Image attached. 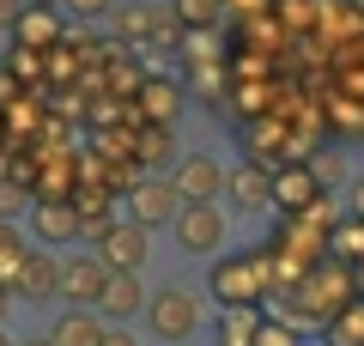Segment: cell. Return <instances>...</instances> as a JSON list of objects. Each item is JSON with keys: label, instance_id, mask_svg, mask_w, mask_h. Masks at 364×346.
Wrapping results in <instances>:
<instances>
[{"label": "cell", "instance_id": "obj_1", "mask_svg": "<svg viewBox=\"0 0 364 346\" xmlns=\"http://www.w3.org/2000/svg\"><path fill=\"white\" fill-rule=\"evenodd\" d=\"M207 285H213V298H219L225 310L255 304V298L267 292V285H261V256H219L213 273H207Z\"/></svg>", "mask_w": 364, "mask_h": 346}, {"label": "cell", "instance_id": "obj_2", "mask_svg": "<svg viewBox=\"0 0 364 346\" xmlns=\"http://www.w3.org/2000/svg\"><path fill=\"white\" fill-rule=\"evenodd\" d=\"M170 231H176V243L188 249V256H219L225 243V213L213 201H182L176 219H170Z\"/></svg>", "mask_w": 364, "mask_h": 346}, {"label": "cell", "instance_id": "obj_3", "mask_svg": "<svg viewBox=\"0 0 364 346\" xmlns=\"http://www.w3.org/2000/svg\"><path fill=\"white\" fill-rule=\"evenodd\" d=\"M146 322H152V334L158 340H188V334L200 328V310H195V298L188 292H158V298H146Z\"/></svg>", "mask_w": 364, "mask_h": 346}, {"label": "cell", "instance_id": "obj_4", "mask_svg": "<svg viewBox=\"0 0 364 346\" xmlns=\"http://www.w3.org/2000/svg\"><path fill=\"white\" fill-rule=\"evenodd\" d=\"M104 280H109V268L97 256H73V261H61V285H55V298H67L73 310H97Z\"/></svg>", "mask_w": 364, "mask_h": 346}, {"label": "cell", "instance_id": "obj_5", "mask_svg": "<svg viewBox=\"0 0 364 346\" xmlns=\"http://www.w3.org/2000/svg\"><path fill=\"white\" fill-rule=\"evenodd\" d=\"M97 261H104L109 273H140V261H146V225H109L104 237H97Z\"/></svg>", "mask_w": 364, "mask_h": 346}, {"label": "cell", "instance_id": "obj_6", "mask_svg": "<svg viewBox=\"0 0 364 346\" xmlns=\"http://www.w3.org/2000/svg\"><path fill=\"white\" fill-rule=\"evenodd\" d=\"M128 206H134V225H170L176 219V206H182V194L170 189L164 177H146V182H134V194H128Z\"/></svg>", "mask_w": 364, "mask_h": 346}, {"label": "cell", "instance_id": "obj_7", "mask_svg": "<svg viewBox=\"0 0 364 346\" xmlns=\"http://www.w3.org/2000/svg\"><path fill=\"white\" fill-rule=\"evenodd\" d=\"M55 285H61V261H49L43 249H25V261H18V273H13V292L25 298V304H49Z\"/></svg>", "mask_w": 364, "mask_h": 346}, {"label": "cell", "instance_id": "obj_8", "mask_svg": "<svg viewBox=\"0 0 364 346\" xmlns=\"http://www.w3.org/2000/svg\"><path fill=\"white\" fill-rule=\"evenodd\" d=\"M170 189H176L182 201H213V194L225 189V170H219V158H207V152L182 158V164H176V177H170Z\"/></svg>", "mask_w": 364, "mask_h": 346}, {"label": "cell", "instance_id": "obj_9", "mask_svg": "<svg viewBox=\"0 0 364 346\" xmlns=\"http://www.w3.org/2000/svg\"><path fill=\"white\" fill-rule=\"evenodd\" d=\"M267 177H273V206H279L286 219H298L304 206H310L316 194H322V189H316V177H310L304 164H273Z\"/></svg>", "mask_w": 364, "mask_h": 346}, {"label": "cell", "instance_id": "obj_10", "mask_svg": "<svg viewBox=\"0 0 364 346\" xmlns=\"http://www.w3.org/2000/svg\"><path fill=\"white\" fill-rule=\"evenodd\" d=\"M140 310H146L140 273H109L104 292H97V316H104V322H128V316H140Z\"/></svg>", "mask_w": 364, "mask_h": 346}, {"label": "cell", "instance_id": "obj_11", "mask_svg": "<svg viewBox=\"0 0 364 346\" xmlns=\"http://www.w3.org/2000/svg\"><path fill=\"white\" fill-rule=\"evenodd\" d=\"M18 43H31V49H55L61 43V6H43V0H25L13 19Z\"/></svg>", "mask_w": 364, "mask_h": 346}, {"label": "cell", "instance_id": "obj_12", "mask_svg": "<svg viewBox=\"0 0 364 346\" xmlns=\"http://www.w3.org/2000/svg\"><path fill=\"white\" fill-rule=\"evenodd\" d=\"M225 194L237 201V213H267V206H273V177L261 164H243V170L225 177Z\"/></svg>", "mask_w": 364, "mask_h": 346}, {"label": "cell", "instance_id": "obj_13", "mask_svg": "<svg viewBox=\"0 0 364 346\" xmlns=\"http://www.w3.org/2000/svg\"><path fill=\"white\" fill-rule=\"evenodd\" d=\"M134 98H140V115L146 122H176V110H182V85L176 79H140V85H134Z\"/></svg>", "mask_w": 364, "mask_h": 346}, {"label": "cell", "instance_id": "obj_14", "mask_svg": "<svg viewBox=\"0 0 364 346\" xmlns=\"http://www.w3.org/2000/svg\"><path fill=\"white\" fill-rule=\"evenodd\" d=\"M31 225H37L43 243H67V237L79 231V206L73 201H37L31 206Z\"/></svg>", "mask_w": 364, "mask_h": 346}, {"label": "cell", "instance_id": "obj_15", "mask_svg": "<svg viewBox=\"0 0 364 346\" xmlns=\"http://www.w3.org/2000/svg\"><path fill=\"white\" fill-rule=\"evenodd\" d=\"M49 340L55 346H97V340H104V316H97V310H73V304H67V316L49 328Z\"/></svg>", "mask_w": 364, "mask_h": 346}, {"label": "cell", "instance_id": "obj_16", "mask_svg": "<svg viewBox=\"0 0 364 346\" xmlns=\"http://www.w3.org/2000/svg\"><path fill=\"white\" fill-rule=\"evenodd\" d=\"M328 346H364V298H352L328 316Z\"/></svg>", "mask_w": 364, "mask_h": 346}, {"label": "cell", "instance_id": "obj_17", "mask_svg": "<svg viewBox=\"0 0 364 346\" xmlns=\"http://www.w3.org/2000/svg\"><path fill=\"white\" fill-rule=\"evenodd\" d=\"M152 25H158V13H152V6H140V0H128V6L116 13V37L122 43H146V37H152Z\"/></svg>", "mask_w": 364, "mask_h": 346}, {"label": "cell", "instance_id": "obj_18", "mask_svg": "<svg viewBox=\"0 0 364 346\" xmlns=\"http://www.w3.org/2000/svg\"><path fill=\"white\" fill-rule=\"evenodd\" d=\"M18 261H25V237H18L13 219H0V285H13Z\"/></svg>", "mask_w": 364, "mask_h": 346}, {"label": "cell", "instance_id": "obj_19", "mask_svg": "<svg viewBox=\"0 0 364 346\" xmlns=\"http://www.w3.org/2000/svg\"><path fill=\"white\" fill-rule=\"evenodd\" d=\"M219 13H225V0H176V19L188 31H213V25H219Z\"/></svg>", "mask_w": 364, "mask_h": 346}, {"label": "cell", "instance_id": "obj_20", "mask_svg": "<svg viewBox=\"0 0 364 346\" xmlns=\"http://www.w3.org/2000/svg\"><path fill=\"white\" fill-rule=\"evenodd\" d=\"M328 243H334V249H340L346 261H364V219L352 213V219H346L340 231H328Z\"/></svg>", "mask_w": 364, "mask_h": 346}, {"label": "cell", "instance_id": "obj_21", "mask_svg": "<svg viewBox=\"0 0 364 346\" xmlns=\"http://www.w3.org/2000/svg\"><path fill=\"white\" fill-rule=\"evenodd\" d=\"M134 152H140L146 164H164V158H170V128H164V122H146V134H140Z\"/></svg>", "mask_w": 364, "mask_h": 346}, {"label": "cell", "instance_id": "obj_22", "mask_svg": "<svg viewBox=\"0 0 364 346\" xmlns=\"http://www.w3.org/2000/svg\"><path fill=\"white\" fill-rule=\"evenodd\" d=\"M304 170L316 177V189H334V182H346V158H340V152H316Z\"/></svg>", "mask_w": 364, "mask_h": 346}, {"label": "cell", "instance_id": "obj_23", "mask_svg": "<svg viewBox=\"0 0 364 346\" xmlns=\"http://www.w3.org/2000/svg\"><path fill=\"white\" fill-rule=\"evenodd\" d=\"M249 152H255V164H279V128H249Z\"/></svg>", "mask_w": 364, "mask_h": 346}, {"label": "cell", "instance_id": "obj_24", "mask_svg": "<svg viewBox=\"0 0 364 346\" xmlns=\"http://www.w3.org/2000/svg\"><path fill=\"white\" fill-rule=\"evenodd\" d=\"M43 55H49V49H31V43H13V55H6V67H13L18 79H37V73H43Z\"/></svg>", "mask_w": 364, "mask_h": 346}, {"label": "cell", "instance_id": "obj_25", "mask_svg": "<svg viewBox=\"0 0 364 346\" xmlns=\"http://www.w3.org/2000/svg\"><path fill=\"white\" fill-rule=\"evenodd\" d=\"M249 346H298V334H291L286 322H255V334H249Z\"/></svg>", "mask_w": 364, "mask_h": 346}, {"label": "cell", "instance_id": "obj_26", "mask_svg": "<svg viewBox=\"0 0 364 346\" xmlns=\"http://www.w3.org/2000/svg\"><path fill=\"white\" fill-rule=\"evenodd\" d=\"M18 206H25V182H18V177H0V219H13Z\"/></svg>", "mask_w": 364, "mask_h": 346}, {"label": "cell", "instance_id": "obj_27", "mask_svg": "<svg viewBox=\"0 0 364 346\" xmlns=\"http://www.w3.org/2000/svg\"><path fill=\"white\" fill-rule=\"evenodd\" d=\"M18 98H25V79H18L13 67H0V110H13Z\"/></svg>", "mask_w": 364, "mask_h": 346}, {"label": "cell", "instance_id": "obj_28", "mask_svg": "<svg viewBox=\"0 0 364 346\" xmlns=\"http://www.w3.org/2000/svg\"><path fill=\"white\" fill-rule=\"evenodd\" d=\"M61 6H73V19H104L109 0H61Z\"/></svg>", "mask_w": 364, "mask_h": 346}, {"label": "cell", "instance_id": "obj_29", "mask_svg": "<svg viewBox=\"0 0 364 346\" xmlns=\"http://www.w3.org/2000/svg\"><path fill=\"white\" fill-rule=\"evenodd\" d=\"M97 346H140V340H134L128 328H104V340H97Z\"/></svg>", "mask_w": 364, "mask_h": 346}, {"label": "cell", "instance_id": "obj_30", "mask_svg": "<svg viewBox=\"0 0 364 346\" xmlns=\"http://www.w3.org/2000/svg\"><path fill=\"white\" fill-rule=\"evenodd\" d=\"M267 0H225V13H261Z\"/></svg>", "mask_w": 364, "mask_h": 346}, {"label": "cell", "instance_id": "obj_31", "mask_svg": "<svg viewBox=\"0 0 364 346\" xmlns=\"http://www.w3.org/2000/svg\"><path fill=\"white\" fill-rule=\"evenodd\" d=\"M18 6H25V0H0V31H6V25L18 19Z\"/></svg>", "mask_w": 364, "mask_h": 346}, {"label": "cell", "instance_id": "obj_32", "mask_svg": "<svg viewBox=\"0 0 364 346\" xmlns=\"http://www.w3.org/2000/svg\"><path fill=\"white\" fill-rule=\"evenodd\" d=\"M352 213H358V219H364V177H358V182H352Z\"/></svg>", "mask_w": 364, "mask_h": 346}, {"label": "cell", "instance_id": "obj_33", "mask_svg": "<svg viewBox=\"0 0 364 346\" xmlns=\"http://www.w3.org/2000/svg\"><path fill=\"white\" fill-rule=\"evenodd\" d=\"M352 292L364 298V261H352Z\"/></svg>", "mask_w": 364, "mask_h": 346}, {"label": "cell", "instance_id": "obj_34", "mask_svg": "<svg viewBox=\"0 0 364 346\" xmlns=\"http://www.w3.org/2000/svg\"><path fill=\"white\" fill-rule=\"evenodd\" d=\"M6 310H13V285H0V322H6Z\"/></svg>", "mask_w": 364, "mask_h": 346}, {"label": "cell", "instance_id": "obj_35", "mask_svg": "<svg viewBox=\"0 0 364 346\" xmlns=\"http://www.w3.org/2000/svg\"><path fill=\"white\" fill-rule=\"evenodd\" d=\"M6 170H13V158H6V146H0V177H6Z\"/></svg>", "mask_w": 364, "mask_h": 346}, {"label": "cell", "instance_id": "obj_36", "mask_svg": "<svg viewBox=\"0 0 364 346\" xmlns=\"http://www.w3.org/2000/svg\"><path fill=\"white\" fill-rule=\"evenodd\" d=\"M25 346H55V340H49V334H43V340H25Z\"/></svg>", "mask_w": 364, "mask_h": 346}, {"label": "cell", "instance_id": "obj_37", "mask_svg": "<svg viewBox=\"0 0 364 346\" xmlns=\"http://www.w3.org/2000/svg\"><path fill=\"white\" fill-rule=\"evenodd\" d=\"M0 146H6V115H0Z\"/></svg>", "mask_w": 364, "mask_h": 346}, {"label": "cell", "instance_id": "obj_38", "mask_svg": "<svg viewBox=\"0 0 364 346\" xmlns=\"http://www.w3.org/2000/svg\"><path fill=\"white\" fill-rule=\"evenodd\" d=\"M0 346H13V340H6V328H0Z\"/></svg>", "mask_w": 364, "mask_h": 346}, {"label": "cell", "instance_id": "obj_39", "mask_svg": "<svg viewBox=\"0 0 364 346\" xmlns=\"http://www.w3.org/2000/svg\"><path fill=\"white\" fill-rule=\"evenodd\" d=\"M43 6H61V0H43Z\"/></svg>", "mask_w": 364, "mask_h": 346}]
</instances>
